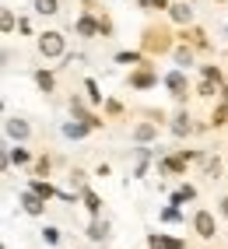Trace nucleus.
<instances>
[{
	"label": "nucleus",
	"instance_id": "nucleus-10",
	"mask_svg": "<svg viewBox=\"0 0 228 249\" xmlns=\"http://www.w3.org/2000/svg\"><path fill=\"white\" fill-rule=\"evenodd\" d=\"M67 134H70V137H85V126H74V123H70V126H67Z\"/></svg>",
	"mask_w": 228,
	"mask_h": 249
},
{
	"label": "nucleus",
	"instance_id": "nucleus-6",
	"mask_svg": "<svg viewBox=\"0 0 228 249\" xmlns=\"http://www.w3.org/2000/svg\"><path fill=\"white\" fill-rule=\"evenodd\" d=\"M25 211H28V214H39V211H42V204H39L32 193H28V196H25Z\"/></svg>",
	"mask_w": 228,
	"mask_h": 249
},
{
	"label": "nucleus",
	"instance_id": "nucleus-11",
	"mask_svg": "<svg viewBox=\"0 0 228 249\" xmlns=\"http://www.w3.org/2000/svg\"><path fill=\"white\" fill-rule=\"evenodd\" d=\"M85 200H88L91 211H99V196H95V193H85Z\"/></svg>",
	"mask_w": 228,
	"mask_h": 249
},
{
	"label": "nucleus",
	"instance_id": "nucleus-2",
	"mask_svg": "<svg viewBox=\"0 0 228 249\" xmlns=\"http://www.w3.org/2000/svg\"><path fill=\"white\" fill-rule=\"evenodd\" d=\"M197 231H200V235H214V221H210V214H207V211L197 214Z\"/></svg>",
	"mask_w": 228,
	"mask_h": 249
},
{
	"label": "nucleus",
	"instance_id": "nucleus-1",
	"mask_svg": "<svg viewBox=\"0 0 228 249\" xmlns=\"http://www.w3.org/2000/svg\"><path fill=\"white\" fill-rule=\"evenodd\" d=\"M39 49H42V53H50V56H56L60 49H63V39L56 36V32H50V36H42V39H39Z\"/></svg>",
	"mask_w": 228,
	"mask_h": 249
},
{
	"label": "nucleus",
	"instance_id": "nucleus-8",
	"mask_svg": "<svg viewBox=\"0 0 228 249\" xmlns=\"http://www.w3.org/2000/svg\"><path fill=\"white\" fill-rule=\"evenodd\" d=\"M77 28H81V32H85V36H91V32H95V21H91V18H85V21H81V25H77Z\"/></svg>",
	"mask_w": 228,
	"mask_h": 249
},
{
	"label": "nucleus",
	"instance_id": "nucleus-12",
	"mask_svg": "<svg viewBox=\"0 0 228 249\" xmlns=\"http://www.w3.org/2000/svg\"><path fill=\"white\" fill-rule=\"evenodd\" d=\"M144 7H165V0H144Z\"/></svg>",
	"mask_w": 228,
	"mask_h": 249
},
{
	"label": "nucleus",
	"instance_id": "nucleus-9",
	"mask_svg": "<svg viewBox=\"0 0 228 249\" xmlns=\"http://www.w3.org/2000/svg\"><path fill=\"white\" fill-rule=\"evenodd\" d=\"M42 235H46V242H56V239H60V231H56V228H46Z\"/></svg>",
	"mask_w": 228,
	"mask_h": 249
},
{
	"label": "nucleus",
	"instance_id": "nucleus-4",
	"mask_svg": "<svg viewBox=\"0 0 228 249\" xmlns=\"http://www.w3.org/2000/svg\"><path fill=\"white\" fill-rule=\"evenodd\" d=\"M169 88H172L175 95H183V88H186V81H183V74H169Z\"/></svg>",
	"mask_w": 228,
	"mask_h": 249
},
{
	"label": "nucleus",
	"instance_id": "nucleus-13",
	"mask_svg": "<svg viewBox=\"0 0 228 249\" xmlns=\"http://www.w3.org/2000/svg\"><path fill=\"white\" fill-rule=\"evenodd\" d=\"M225 214H228V200H225Z\"/></svg>",
	"mask_w": 228,
	"mask_h": 249
},
{
	"label": "nucleus",
	"instance_id": "nucleus-7",
	"mask_svg": "<svg viewBox=\"0 0 228 249\" xmlns=\"http://www.w3.org/2000/svg\"><path fill=\"white\" fill-rule=\"evenodd\" d=\"M88 235H91V239H105V225H91Z\"/></svg>",
	"mask_w": 228,
	"mask_h": 249
},
{
	"label": "nucleus",
	"instance_id": "nucleus-5",
	"mask_svg": "<svg viewBox=\"0 0 228 249\" xmlns=\"http://www.w3.org/2000/svg\"><path fill=\"white\" fill-rule=\"evenodd\" d=\"M35 11L39 14H53L56 11V0H35Z\"/></svg>",
	"mask_w": 228,
	"mask_h": 249
},
{
	"label": "nucleus",
	"instance_id": "nucleus-3",
	"mask_svg": "<svg viewBox=\"0 0 228 249\" xmlns=\"http://www.w3.org/2000/svg\"><path fill=\"white\" fill-rule=\"evenodd\" d=\"M7 134H11V137H28V126L18 123V120H7Z\"/></svg>",
	"mask_w": 228,
	"mask_h": 249
}]
</instances>
